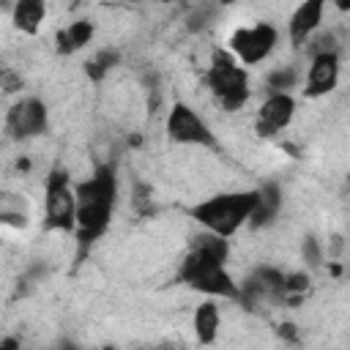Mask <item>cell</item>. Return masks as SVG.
Listing matches in <instances>:
<instances>
[{
    "label": "cell",
    "mask_w": 350,
    "mask_h": 350,
    "mask_svg": "<svg viewBox=\"0 0 350 350\" xmlns=\"http://www.w3.org/2000/svg\"><path fill=\"white\" fill-rule=\"evenodd\" d=\"M93 33H96V25L90 19H74L71 25L60 27L57 36H55L57 55H74V52L85 49L93 41Z\"/></svg>",
    "instance_id": "cell-14"
},
{
    "label": "cell",
    "mask_w": 350,
    "mask_h": 350,
    "mask_svg": "<svg viewBox=\"0 0 350 350\" xmlns=\"http://www.w3.org/2000/svg\"><path fill=\"white\" fill-rule=\"evenodd\" d=\"M205 82L224 112H235L249 98V77L232 52H213Z\"/></svg>",
    "instance_id": "cell-4"
},
{
    "label": "cell",
    "mask_w": 350,
    "mask_h": 350,
    "mask_svg": "<svg viewBox=\"0 0 350 350\" xmlns=\"http://www.w3.org/2000/svg\"><path fill=\"white\" fill-rule=\"evenodd\" d=\"M126 3H142V0H126Z\"/></svg>",
    "instance_id": "cell-22"
},
{
    "label": "cell",
    "mask_w": 350,
    "mask_h": 350,
    "mask_svg": "<svg viewBox=\"0 0 350 350\" xmlns=\"http://www.w3.org/2000/svg\"><path fill=\"white\" fill-rule=\"evenodd\" d=\"M227 257H230L227 238L205 230L197 238H191L189 252L178 268V282L208 298L241 301V284L227 271Z\"/></svg>",
    "instance_id": "cell-1"
},
{
    "label": "cell",
    "mask_w": 350,
    "mask_h": 350,
    "mask_svg": "<svg viewBox=\"0 0 350 350\" xmlns=\"http://www.w3.org/2000/svg\"><path fill=\"white\" fill-rule=\"evenodd\" d=\"M339 52L336 49H323L312 52L309 68H306V82H304V96L306 98H320L328 96L339 85Z\"/></svg>",
    "instance_id": "cell-10"
},
{
    "label": "cell",
    "mask_w": 350,
    "mask_h": 350,
    "mask_svg": "<svg viewBox=\"0 0 350 350\" xmlns=\"http://www.w3.org/2000/svg\"><path fill=\"white\" fill-rule=\"evenodd\" d=\"M46 19V0H14L11 8V25L25 33V36H36L41 30Z\"/></svg>",
    "instance_id": "cell-16"
},
{
    "label": "cell",
    "mask_w": 350,
    "mask_h": 350,
    "mask_svg": "<svg viewBox=\"0 0 350 350\" xmlns=\"http://www.w3.org/2000/svg\"><path fill=\"white\" fill-rule=\"evenodd\" d=\"M276 44H279V30L271 22H254L249 27H238L230 36V52L243 66L262 63L276 49Z\"/></svg>",
    "instance_id": "cell-7"
},
{
    "label": "cell",
    "mask_w": 350,
    "mask_h": 350,
    "mask_svg": "<svg viewBox=\"0 0 350 350\" xmlns=\"http://www.w3.org/2000/svg\"><path fill=\"white\" fill-rule=\"evenodd\" d=\"M325 5H328V0H301L295 5V11L290 14V22H287V36H290L293 46H304L312 41V36L323 25Z\"/></svg>",
    "instance_id": "cell-12"
},
{
    "label": "cell",
    "mask_w": 350,
    "mask_h": 350,
    "mask_svg": "<svg viewBox=\"0 0 350 350\" xmlns=\"http://www.w3.org/2000/svg\"><path fill=\"white\" fill-rule=\"evenodd\" d=\"M118 205V170L115 164H98L93 170V175H88L85 180L77 183V246L79 254L85 249H90L107 230L112 221Z\"/></svg>",
    "instance_id": "cell-2"
},
{
    "label": "cell",
    "mask_w": 350,
    "mask_h": 350,
    "mask_svg": "<svg viewBox=\"0 0 350 350\" xmlns=\"http://www.w3.org/2000/svg\"><path fill=\"white\" fill-rule=\"evenodd\" d=\"M295 82H298V71L293 66H279L265 77L268 93H284V90L290 93V88H295Z\"/></svg>",
    "instance_id": "cell-18"
},
{
    "label": "cell",
    "mask_w": 350,
    "mask_h": 350,
    "mask_svg": "<svg viewBox=\"0 0 350 350\" xmlns=\"http://www.w3.org/2000/svg\"><path fill=\"white\" fill-rule=\"evenodd\" d=\"M254 200H257V189L221 191V194H213V197L197 202L189 213L202 230H211L216 235L230 238L243 224H249V216L254 211Z\"/></svg>",
    "instance_id": "cell-3"
},
{
    "label": "cell",
    "mask_w": 350,
    "mask_h": 350,
    "mask_svg": "<svg viewBox=\"0 0 350 350\" xmlns=\"http://www.w3.org/2000/svg\"><path fill=\"white\" fill-rule=\"evenodd\" d=\"M282 200H284V197H282L279 183L268 180V183L257 186V200H254V211H252V216H249V227H252V230H262V227L273 224V219H276L279 211H282Z\"/></svg>",
    "instance_id": "cell-13"
},
{
    "label": "cell",
    "mask_w": 350,
    "mask_h": 350,
    "mask_svg": "<svg viewBox=\"0 0 350 350\" xmlns=\"http://www.w3.org/2000/svg\"><path fill=\"white\" fill-rule=\"evenodd\" d=\"M295 118V98L284 90V93H268L265 101L257 107L254 115V131L260 137H276L279 131H284Z\"/></svg>",
    "instance_id": "cell-11"
},
{
    "label": "cell",
    "mask_w": 350,
    "mask_h": 350,
    "mask_svg": "<svg viewBox=\"0 0 350 350\" xmlns=\"http://www.w3.org/2000/svg\"><path fill=\"white\" fill-rule=\"evenodd\" d=\"M287 273H282L279 268L271 265H260L254 268L243 282H241V304L254 309V306H271V304H282L287 301V284H284Z\"/></svg>",
    "instance_id": "cell-9"
},
{
    "label": "cell",
    "mask_w": 350,
    "mask_h": 350,
    "mask_svg": "<svg viewBox=\"0 0 350 350\" xmlns=\"http://www.w3.org/2000/svg\"><path fill=\"white\" fill-rule=\"evenodd\" d=\"M44 224L55 232H74L77 227V186L63 167H52L44 180Z\"/></svg>",
    "instance_id": "cell-5"
},
{
    "label": "cell",
    "mask_w": 350,
    "mask_h": 350,
    "mask_svg": "<svg viewBox=\"0 0 350 350\" xmlns=\"http://www.w3.org/2000/svg\"><path fill=\"white\" fill-rule=\"evenodd\" d=\"M46 129H49V109L36 96L16 98L5 112V134L16 142L41 137Z\"/></svg>",
    "instance_id": "cell-8"
},
{
    "label": "cell",
    "mask_w": 350,
    "mask_h": 350,
    "mask_svg": "<svg viewBox=\"0 0 350 350\" xmlns=\"http://www.w3.org/2000/svg\"><path fill=\"white\" fill-rule=\"evenodd\" d=\"M118 60H120V52H118V49H98V52H96L93 57H88V63H85L88 79L101 82V79L118 66Z\"/></svg>",
    "instance_id": "cell-17"
},
{
    "label": "cell",
    "mask_w": 350,
    "mask_h": 350,
    "mask_svg": "<svg viewBox=\"0 0 350 350\" xmlns=\"http://www.w3.org/2000/svg\"><path fill=\"white\" fill-rule=\"evenodd\" d=\"M164 131L172 142L178 145H197V148H216V134L211 131V126L205 123V118L189 107L186 101H175L167 112L164 120Z\"/></svg>",
    "instance_id": "cell-6"
},
{
    "label": "cell",
    "mask_w": 350,
    "mask_h": 350,
    "mask_svg": "<svg viewBox=\"0 0 350 350\" xmlns=\"http://www.w3.org/2000/svg\"><path fill=\"white\" fill-rule=\"evenodd\" d=\"M304 254H309V262H312V265H317V260H320V257H317V243H314V241H306Z\"/></svg>",
    "instance_id": "cell-20"
},
{
    "label": "cell",
    "mask_w": 350,
    "mask_h": 350,
    "mask_svg": "<svg viewBox=\"0 0 350 350\" xmlns=\"http://www.w3.org/2000/svg\"><path fill=\"white\" fill-rule=\"evenodd\" d=\"M334 5H336V11H342V14H350V0H331Z\"/></svg>",
    "instance_id": "cell-21"
},
{
    "label": "cell",
    "mask_w": 350,
    "mask_h": 350,
    "mask_svg": "<svg viewBox=\"0 0 350 350\" xmlns=\"http://www.w3.org/2000/svg\"><path fill=\"white\" fill-rule=\"evenodd\" d=\"M191 328H194V336H197L200 345H213V342H216L219 328H221V312H219L216 298H205V301L194 309Z\"/></svg>",
    "instance_id": "cell-15"
},
{
    "label": "cell",
    "mask_w": 350,
    "mask_h": 350,
    "mask_svg": "<svg viewBox=\"0 0 350 350\" xmlns=\"http://www.w3.org/2000/svg\"><path fill=\"white\" fill-rule=\"evenodd\" d=\"M211 16H213V8H208V5H202V3H200V5H197V11H191V14H189V19H186L189 25H186V27H189L191 33H194V30H202V27H208V25H211Z\"/></svg>",
    "instance_id": "cell-19"
}]
</instances>
